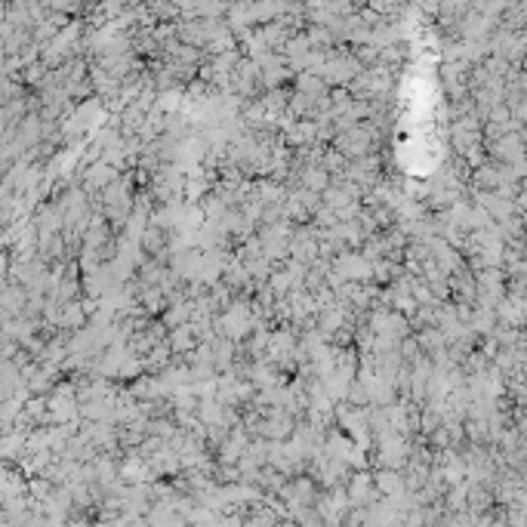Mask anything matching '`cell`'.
<instances>
[{"label":"cell","mask_w":527,"mask_h":527,"mask_svg":"<svg viewBox=\"0 0 527 527\" xmlns=\"http://www.w3.org/2000/svg\"><path fill=\"white\" fill-rule=\"evenodd\" d=\"M370 262L367 256H358V253H346L333 262V272H337L339 281H367L370 277Z\"/></svg>","instance_id":"cell-1"},{"label":"cell","mask_w":527,"mask_h":527,"mask_svg":"<svg viewBox=\"0 0 527 527\" xmlns=\"http://www.w3.org/2000/svg\"><path fill=\"white\" fill-rule=\"evenodd\" d=\"M376 487L382 490V494H389V496H398V494H404V478L395 472V469H386V472H380L376 475Z\"/></svg>","instance_id":"cell-2"},{"label":"cell","mask_w":527,"mask_h":527,"mask_svg":"<svg viewBox=\"0 0 527 527\" xmlns=\"http://www.w3.org/2000/svg\"><path fill=\"white\" fill-rule=\"evenodd\" d=\"M22 302H25V293L19 287H3L0 290V309H3L6 315H19Z\"/></svg>","instance_id":"cell-3"},{"label":"cell","mask_w":527,"mask_h":527,"mask_svg":"<svg viewBox=\"0 0 527 527\" xmlns=\"http://www.w3.org/2000/svg\"><path fill=\"white\" fill-rule=\"evenodd\" d=\"M302 182H305V188L309 191H324L327 185H330V173H327L324 167H311V170H305Z\"/></svg>","instance_id":"cell-4"}]
</instances>
